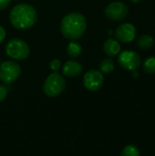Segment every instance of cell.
I'll return each mask as SVG.
<instances>
[{"label":"cell","instance_id":"cell-1","mask_svg":"<svg viewBox=\"0 0 155 156\" xmlns=\"http://www.w3.org/2000/svg\"><path fill=\"white\" fill-rule=\"evenodd\" d=\"M11 25L19 30H26L32 27L37 20L36 9L26 3L16 5L9 14Z\"/></svg>","mask_w":155,"mask_h":156},{"label":"cell","instance_id":"cell-2","mask_svg":"<svg viewBox=\"0 0 155 156\" xmlns=\"http://www.w3.org/2000/svg\"><path fill=\"white\" fill-rule=\"evenodd\" d=\"M87 28L85 16L77 12L66 15L60 23V30L64 37L72 41L80 38Z\"/></svg>","mask_w":155,"mask_h":156},{"label":"cell","instance_id":"cell-3","mask_svg":"<svg viewBox=\"0 0 155 156\" xmlns=\"http://www.w3.org/2000/svg\"><path fill=\"white\" fill-rule=\"evenodd\" d=\"M66 89V80L62 75L54 71L49 74L43 84V91L49 98H55L63 93Z\"/></svg>","mask_w":155,"mask_h":156},{"label":"cell","instance_id":"cell-4","mask_svg":"<svg viewBox=\"0 0 155 156\" xmlns=\"http://www.w3.org/2000/svg\"><path fill=\"white\" fill-rule=\"evenodd\" d=\"M6 55L16 60H24L28 58L30 48L26 41L21 38H12L5 46Z\"/></svg>","mask_w":155,"mask_h":156},{"label":"cell","instance_id":"cell-5","mask_svg":"<svg viewBox=\"0 0 155 156\" xmlns=\"http://www.w3.org/2000/svg\"><path fill=\"white\" fill-rule=\"evenodd\" d=\"M21 67L13 60H6L0 63V80L5 84L14 82L20 76Z\"/></svg>","mask_w":155,"mask_h":156},{"label":"cell","instance_id":"cell-6","mask_svg":"<svg viewBox=\"0 0 155 156\" xmlns=\"http://www.w3.org/2000/svg\"><path fill=\"white\" fill-rule=\"evenodd\" d=\"M119 54V64L124 69L134 71L141 66L142 58L137 52L133 50H124Z\"/></svg>","mask_w":155,"mask_h":156},{"label":"cell","instance_id":"cell-7","mask_svg":"<svg viewBox=\"0 0 155 156\" xmlns=\"http://www.w3.org/2000/svg\"><path fill=\"white\" fill-rule=\"evenodd\" d=\"M128 12L129 9L127 5L120 1H115L109 4L104 10L106 17L112 21H120L124 19L127 16Z\"/></svg>","mask_w":155,"mask_h":156},{"label":"cell","instance_id":"cell-8","mask_svg":"<svg viewBox=\"0 0 155 156\" xmlns=\"http://www.w3.org/2000/svg\"><path fill=\"white\" fill-rule=\"evenodd\" d=\"M104 83V77L102 72L97 69H90L87 71L83 77L84 87L90 91L99 90Z\"/></svg>","mask_w":155,"mask_h":156},{"label":"cell","instance_id":"cell-9","mask_svg":"<svg viewBox=\"0 0 155 156\" xmlns=\"http://www.w3.org/2000/svg\"><path fill=\"white\" fill-rule=\"evenodd\" d=\"M136 27L131 23H123L115 30V36L122 43H130L136 37Z\"/></svg>","mask_w":155,"mask_h":156},{"label":"cell","instance_id":"cell-10","mask_svg":"<svg viewBox=\"0 0 155 156\" xmlns=\"http://www.w3.org/2000/svg\"><path fill=\"white\" fill-rule=\"evenodd\" d=\"M83 71V67L79 61L69 60L67 61L62 68V72L68 78H77Z\"/></svg>","mask_w":155,"mask_h":156},{"label":"cell","instance_id":"cell-11","mask_svg":"<svg viewBox=\"0 0 155 156\" xmlns=\"http://www.w3.org/2000/svg\"><path fill=\"white\" fill-rule=\"evenodd\" d=\"M103 51L109 57H115L121 52V45L117 40L109 38L103 44Z\"/></svg>","mask_w":155,"mask_h":156},{"label":"cell","instance_id":"cell-12","mask_svg":"<svg viewBox=\"0 0 155 156\" xmlns=\"http://www.w3.org/2000/svg\"><path fill=\"white\" fill-rule=\"evenodd\" d=\"M82 52V48L79 43L76 42V40H72L69 43L67 47V54L73 58H79Z\"/></svg>","mask_w":155,"mask_h":156},{"label":"cell","instance_id":"cell-13","mask_svg":"<svg viewBox=\"0 0 155 156\" xmlns=\"http://www.w3.org/2000/svg\"><path fill=\"white\" fill-rule=\"evenodd\" d=\"M154 44V39L150 35H143L137 39V46L141 49H149Z\"/></svg>","mask_w":155,"mask_h":156},{"label":"cell","instance_id":"cell-14","mask_svg":"<svg viewBox=\"0 0 155 156\" xmlns=\"http://www.w3.org/2000/svg\"><path fill=\"white\" fill-rule=\"evenodd\" d=\"M115 64L114 61L111 58H104L100 63V69L102 73L109 74L114 70Z\"/></svg>","mask_w":155,"mask_h":156},{"label":"cell","instance_id":"cell-15","mask_svg":"<svg viewBox=\"0 0 155 156\" xmlns=\"http://www.w3.org/2000/svg\"><path fill=\"white\" fill-rule=\"evenodd\" d=\"M143 70L148 74L155 73V56L147 58L143 65Z\"/></svg>","mask_w":155,"mask_h":156},{"label":"cell","instance_id":"cell-16","mask_svg":"<svg viewBox=\"0 0 155 156\" xmlns=\"http://www.w3.org/2000/svg\"><path fill=\"white\" fill-rule=\"evenodd\" d=\"M122 156H140L141 152L139 148L136 145L133 144H129L123 148V150L121 153Z\"/></svg>","mask_w":155,"mask_h":156},{"label":"cell","instance_id":"cell-17","mask_svg":"<svg viewBox=\"0 0 155 156\" xmlns=\"http://www.w3.org/2000/svg\"><path fill=\"white\" fill-rule=\"evenodd\" d=\"M60 66H61V61L58 58L51 59L50 62H49V68L53 71H58L60 69Z\"/></svg>","mask_w":155,"mask_h":156},{"label":"cell","instance_id":"cell-18","mask_svg":"<svg viewBox=\"0 0 155 156\" xmlns=\"http://www.w3.org/2000/svg\"><path fill=\"white\" fill-rule=\"evenodd\" d=\"M7 94H8V90H7V88H6L5 85L0 84V102L4 101L5 100Z\"/></svg>","mask_w":155,"mask_h":156},{"label":"cell","instance_id":"cell-19","mask_svg":"<svg viewBox=\"0 0 155 156\" xmlns=\"http://www.w3.org/2000/svg\"><path fill=\"white\" fill-rule=\"evenodd\" d=\"M12 0H0V11L6 9L9 6Z\"/></svg>","mask_w":155,"mask_h":156},{"label":"cell","instance_id":"cell-20","mask_svg":"<svg viewBox=\"0 0 155 156\" xmlns=\"http://www.w3.org/2000/svg\"><path fill=\"white\" fill-rule=\"evenodd\" d=\"M5 38V30L4 29L3 27L0 26V43L3 42Z\"/></svg>","mask_w":155,"mask_h":156},{"label":"cell","instance_id":"cell-21","mask_svg":"<svg viewBox=\"0 0 155 156\" xmlns=\"http://www.w3.org/2000/svg\"><path fill=\"white\" fill-rule=\"evenodd\" d=\"M131 2H132V3H139L141 0H130Z\"/></svg>","mask_w":155,"mask_h":156},{"label":"cell","instance_id":"cell-22","mask_svg":"<svg viewBox=\"0 0 155 156\" xmlns=\"http://www.w3.org/2000/svg\"><path fill=\"white\" fill-rule=\"evenodd\" d=\"M0 63H1V59H0Z\"/></svg>","mask_w":155,"mask_h":156}]
</instances>
